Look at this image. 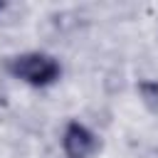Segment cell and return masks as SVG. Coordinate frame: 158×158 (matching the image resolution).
I'll list each match as a JSON object with an SVG mask.
<instances>
[{
  "instance_id": "1",
  "label": "cell",
  "mask_w": 158,
  "mask_h": 158,
  "mask_svg": "<svg viewBox=\"0 0 158 158\" xmlns=\"http://www.w3.org/2000/svg\"><path fill=\"white\" fill-rule=\"evenodd\" d=\"M10 69H12V74H17L20 79H25L30 84H49L59 74L57 62L44 54H22V57L12 59Z\"/></svg>"
},
{
  "instance_id": "2",
  "label": "cell",
  "mask_w": 158,
  "mask_h": 158,
  "mask_svg": "<svg viewBox=\"0 0 158 158\" xmlns=\"http://www.w3.org/2000/svg\"><path fill=\"white\" fill-rule=\"evenodd\" d=\"M62 143H64V153L69 158H86L96 148V138L79 123H69V128L64 131V141Z\"/></svg>"
},
{
  "instance_id": "3",
  "label": "cell",
  "mask_w": 158,
  "mask_h": 158,
  "mask_svg": "<svg viewBox=\"0 0 158 158\" xmlns=\"http://www.w3.org/2000/svg\"><path fill=\"white\" fill-rule=\"evenodd\" d=\"M141 91H143L146 101H151V104L158 99V84H141Z\"/></svg>"
}]
</instances>
